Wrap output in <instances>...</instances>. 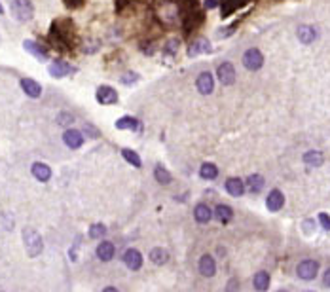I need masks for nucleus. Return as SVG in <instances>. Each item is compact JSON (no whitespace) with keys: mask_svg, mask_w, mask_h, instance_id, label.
Here are the masks:
<instances>
[{"mask_svg":"<svg viewBox=\"0 0 330 292\" xmlns=\"http://www.w3.org/2000/svg\"><path fill=\"white\" fill-rule=\"evenodd\" d=\"M213 51V44L209 42L207 38H197L190 44L188 48V57H196V55H201V53H211Z\"/></svg>","mask_w":330,"mask_h":292,"instance_id":"12","label":"nucleus"},{"mask_svg":"<svg viewBox=\"0 0 330 292\" xmlns=\"http://www.w3.org/2000/svg\"><path fill=\"white\" fill-rule=\"evenodd\" d=\"M249 0H220V15L228 17L233 12H237L239 8H243Z\"/></svg>","mask_w":330,"mask_h":292,"instance_id":"17","label":"nucleus"},{"mask_svg":"<svg viewBox=\"0 0 330 292\" xmlns=\"http://www.w3.org/2000/svg\"><path fill=\"white\" fill-rule=\"evenodd\" d=\"M217 76H219V80H220V84L222 85H233L235 84V69H233V65L230 61L219 65V69H217Z\"/></svg>","mask_w":330,"mask_h":292,"instance_id":"8","label":"nucleus"},{"mask_svg":"<svg viewBox=\"0 0 330 292\" xmlns=\"http://www.w3.org/2000/svg\"><path fill=\"white\" fill-rule=\"evenodd\" d=\"M74 71V67H71L67 61H63V59H55V61L49 63V69L48 73L49 76H53V78H65L67 74H71Z\"/></svg>","mask_w":330,"mask_h":292,"instance_id":"10","label":"nucleus"},{"mask_svg":"<svg viewBox=\"0 0 330 292\" xmlns=\"http://www.w3.org/2000/svg\"><path fill=\"white\" fill-rule=\"evenodd\" d=\"M194 219H196L197 224H209L211 219H213V211H211V207L205 205V203H199V205H196V209H194Z\"/></svg>","mask_w":330,"mask_h":292,"instance_id":"21","label":"nucleus"},{"mask_svg":"<svg viewBox=\"0 0 330 292\" xmlns=\"http://www.w3.org/2000/svg\"><path fill=\"white\" fill-rule=\"evenodd\" d=\"M243 65L247 71H260L262 69V65H264V55H262V51L257 48H249L247 51L243 53Z\"/></svg>","mask_w":330,"mask_h":292,"instance_id":"5","label":"nucleus"},{"mask_svg":"<svg viewBox=\"0 0 330 292\" xmlns=\"http://www.w3.org/2000/svg\"><path fill=\"white\" fill-rule=\"evenodd\" d=\"M319 222L323 224V228H325V230L330 231V217L327 215V213H321V215H319Z\"/></svg>","mask_w":330,"mask_h":292,"instance_id":"36","label":"nucleus"},{"mask_svg":"<svg viewBox=\"0 0 330 292\" xmlns=\"http://www.w3.org/2000/svg\"><path fill=\"white\" fill-rule=\"evenodd\" d=\"M220 6V0H205V8L207 10H213V8H217Z\"/></svg>","mask_w":330,"mask_h":292,"instance_id":"39","label":"nucleus"},{"mask_svg":"<svg viewBox=\"0 0 330 292\" xmlns=\"http://www.w3.org/2000/svg\"><path fill=\"white\" fill-rule=\"evenodd\" d=\"M2 13H4V8H2V4H0V15H2Z\"/></svg>","mask_w":330,"mask_h":292,"instance_id":"45","label":"nucleus"},{"mask_svg":"<svg viewBox=\"0 0 330 292\" xmlns=\"http://www.w3.org/2000/svg\"><path fill=\"white\" fill-rule=\"evenodd\" d=\"M78 245H80V237L76 239V243H74V247L71 249V260H76V249H78Z\"/></svg>","mask_w":330,"mask_h":292,"instance_id":"42","label":"nucleus"},{"mask_svg":"<svg viewBox=\"0 0 330 292\" xmlns=\"http://www.w3.org/2000/svg\"><path fill=\"white\" fill-rule=\"evenodd\" d=\"M285 205V195H283L281 190H271L266 197V207L271 211V213H277L279 209H283Z\"/></svg>","mask_w":330,"mask_h":292,"instance_id":"15","label":"nucleus"},{"mask_svg":"<svg viewBox=\"0 0 330 292\" xmlns=\"http://www.w3.org/2000/svg\"><path fill=\"white\" fill-rule=\"evenodd\" d=\"M325 161V156L319 152V150H311V152H306L304 154V163L309 165V167H321Z\"/></svg>","mask_w":330,"mask_h":292,"instance_id":"26","label":"nucleus"},{"mask_svg":"<svg viewBox=\"0 0 330 292\" xmlns=\"http://www.w3.org/2000/svg\"><path fill=\"white\" fill-rule=\"evenodd\" d=\"M114 253H116V249L110 241H101L97 245V258L103 262H110L114 258Z\"/></svg>","mask_w":330,"mask_h":292,"instance_id":"22","label":"nucleus"},{"mask_svg":"<svg viewBox=\"0 0 330 292\" xmlns=\"http://www.w3.org/2000/svg\"><path fill=\"white\" fill-rule=\"evenodd\" d=\"M298 40L300 42H304V44H311L315 36H317V33H315V29L313 27H309V25H300L298 27Z\"/></svg>","mask_w":330,"mask_h":292,"instance_id":"25","label":"nucleus"},{"mask_svg":"<svg viewBox=\"0 0 330 292\" xmlns=\"http://www.w3.org/2000/svg\"><path fill=\"white\" fill-rule=\"evenodd\" d=\"M205 21V12H201L199 8H194L190 12L183 13V27H184V33L190 35L194 33L196 29H199L201 25Z\"/></svg>","mask_w":330,"mask_h":292,"instance_id":"4","label":"nucleus"},{"mask_svg":"<svg viewBox=\"0 0 330 292\" xmlns=\"http://www.w3.org/2000/svg\"><path fill=\"white\" fill-rule=\"evenodd\" d=\"M86 129L89 131V137H93V139H97L99 137V131L93 127V125H89V123H86Z\"/></svg>","mask_w":330,"mask_h":292,"instance_id":"41","label":"nucleus"},{"mask_svg":"<svg viewBox=\"0 0 330 292\" xmlns=\"http://www.w3.org/2000/svg\"><path fill=\"white\" fill-rule=\"evenodd\" d=\"M255 289L260 292L268 291L269 289V275L268 271H257V275H255Z\"/></svg>","mask_w":330,"mask_h":292,"instance_id":"30","label":"nucleus"},{"mask_svg":"<svg viewBox=\"0 0 330 292\" xmlns=\"http://www.w3.org/2000/svg\"><path fill=\"white\" fill-rule=\"evenodd\" d=\"M74 122V118L71 116V114H61V120H59V125H65V123H73Z\"/></svg>","mask_w":330,"mask_h":292,"instance_id":"38","label":"nucleus"},{"mask_svg":"<svg viewBox=\"0 0 330 292\" xmlns=\"http://www.w3.org/2000/svg\"><path fill=\"white\" fill-rule=\"evenodd\" d=\"M237 289H239V281L237 279H232L226 287V291H237Z\"/></svg>","mask_w":330,"mask_h":292,"instance_id":"40","label":"nucleus"},{"mask_svg":"<svg viewBox=\"0 0 330 292\" xmlns=\"http://www.w3.org/2000/svg\"><path fill=\"white\" fill-rule=\"evenodd\" d=\"M123 264L131 271H137V269L143 268V255L137 249H127L123 255Z\"/></svg>","mask_w":330,"mask_h":292,"instance_id":"13","label":"nucleus"},{"mask_svg":"<svg viewBox=\"0 0 330 292\" xmlns=\"http://www.w3.org/2000/svg\"><path fill=\"white\" fill-rule=\"evenodd\" d=\"M107 235V226L105 224H91L89 228V237L91 239H103Z\"/></svg>","mask_w":330,"mask_h":292,"instance_id":"33","label":"nucleus"},{"mask_svg":"<svg viewBox=\"0 0 330 292\" xmlns=\"http://www.w3.org/2000/svg\"><path fill=\"white\" fill-rule=\"evenodd\" d=\"M196 87L201 95H211L215 89V78L211 73H201L196 80Z\"/></svg>","mask_w":330,"mask_h":292,"instance_id":"11","label":"nucleus"},{"mask_svg":"<svg viewBox=\"0 0 330 292\" xmlns=\"http://www.w3.org/2000/svg\"><path fill=\"white\" fill-rule=\"evenodd\" d=\"M215 219L219 220L220 224H228V222L233 219V209L230 207V205L220 203V205H217V209H215Z\"/></svg>","mask_w":330,"mask_h":292,"instance_id":"24","label":"nucleus"},{"mask_svg":"<svg viewBox=\"0 0 330 292\" xmlns=\"http://www.w3.org/2000/svg\"><path fill=\"white\" fill-rule=\"evenodd\" d=\"M199 177H201L203 181H215V179L219 177V167H217L215 163H203V165L199 167Z\"/></svg>","mask_w":330,"mask_h":292,"instance_id":"27","label":"nucleus"},{"mask_svg":"<svg viewBox=\"0 0 330 292\" xmlns=\"http://www.w3.org/2000/svg\"><path fill=\"white\" fill-rule=\"evenodd\" d=\"M141 122L133 116H123L116 122V129H129V131H141Z\"/></svg>","mask_w":330,"mask_h":292,"instance_id":"23","label":"nucleus"},{"mask_svg":"<svg viewBox=\"0 0 330 292\" xmlns=\"http://www.w3.org/2000/svg\"><path fill=\"white\" fill-rule=\"evenodd\" d=\"M12 15L17 21H31L35 15V6L31 0H12Z\"/></svg>","mask_w":330,"mask_h":292,"instance_id":"3","label":"nucleus"},{"mask_svg":"<svg viewBox=\"0 0 330 292\" xmlns=\"http://www.w3.org/2000/svg\"><path fill=\"white\" fill-rule=\"evenodd\" d=\"M122 156H123V159H125L127 163H131L133 167H141V165H143V161H141V156H139L137 152H133V150H129V148H123V150H122Z\"/></svg>","mask_w":330,"mask_h":292,"instance_id":"32","label":"nucleus"},{"mask_svg":"<svg viewBox=\"0 0 330 292\" xmlns=\"http://www.w3.org/2000/svg\"><path fill=\"white\" fill-rule=\"evenodd\" d=\"M31 173H33V177L40 181V182H48L49 179H51V169H49L46 163H33V167H31Z\"/></svg>","mask_w":330,"mask_h":292,"instance_id":"18","label":"nucleus"},{"mask_svg":"<svg viewBox=\"0 0 330 292\" xmlns=\"http://www.w3.org/2000/svg\"><path fill=\"white\" fill-rule=\"evenodd\" d=\"M114 291H116L114 287H107V289H105V292H114Z\"/></svg>","mask_w":330,"mask_h":292,"instance_id":"44","label":"nucleus"},{"mask_svg":"<svg viewBox=\"0 0 330 292\" xmlns=\"http://www.w3.org/2000/svg\"><path fill=\"white\" fill-rule=\"evenodd\" d=\"M224 188H226V192L233 197H239V195H243L245 192V184L241 179H237V177H232V179H228L226 184H224Z\"/></svg>","mask_w":330,"mask_h":292,"instance_id":"20","label":"nucleus"},{"mask_svg":"<svg viewBox=\"0 0 330 292\" xmlns=\"http://www.w3.org/2000/svg\"><path fill=\"white\" fill-rule=\"evenodd\" d=\"M154 177H156V181H158L159 184H163V186L171 184V181H173L171 173L165 169V167H161V165H156V169H154Z\"/></svg>","mask_w":330,"mask_h":292,"instance_id":"31","label":"nucleus"},{"mask_svg":"<svg viewBox=\"0 0 330 292\" xmlns=\"http://www.w3.org/2000/svg\"><path fill=\"white\" fill-rule=\"evenodd\" d=\"M95 97H97L99 105L109 107V105H116L118 103V91L114 87H110V85H99Z\"/></svg>","mask_w":330,"mask_h":292,"instance_id":"7","label":"nucleus"},{"mask_svg":"<svg viewBox=\"0 0 330 292\" xmlns=\"http://www.w3.org/2000/svg\"><path fill=\"white\" fill-rule=\"evenodd\" d=\"M199 273L203 277H213L217 273V262L211 255H203L199 258Z\"/></svg>","mask_w":330,"mask_h":292,"instance_id":"16","label":"nucleus"},{"mask_svg":"<svg viewBox=\"0 0 330 292\" xmlns=\"http://www.w3.org/2000/svg\"><path fill=\"white\" fill-rule=\"evenodd\" d=\"M323 283H325V287H329L330 289V269L325 271V275H323Z\"/></svg>","mask_w":330,"mask_h":292,"instance_id":"43","label":"nucleus"},{"mask_svg":"<svg viewBox=\"0 0 330 292\" xmlns=\"http://www.w3.org/2000/svg\"><path fill=\"white\" fill-rule=\"evenodd\" d=\"M49 38L53 40V44H57V48L61 49H73L74 46V23L69 17H59L55 19L49 31Z\"/></svg>","mask_w":330,"mask_h":292,"instance_id":"1","label":"nucleus"},{"mask_svg":"<svg viewBox=\"0 0 330 292\" xmlns=\"http://www.w3.org/2000/svg\"><path fill=\"white\" fill-rule=\"evenodd\" d=\"M181 48V42L177 40V38H171V40H167V44L163 46V53L165 55H175L177 51Z\"/></svg>","mask_w":330,"mask_h":292,"instance_id":"34","label":"nucleus"},{"mask_svg":"<svg viewBox=\"0 0 330 292\" xmlns=\"http://www.w3.org/2000/svg\"><path fill=\"white\" fill-rule=\"evenodd\" d=\"M23 48L25 51H29L35 59L38 61H48V49L44 48V46H40V42H35V40H25L23 42Z\"/></svg>","mask_w":330,"mask_h":292,"instance_id":"9","label":"nucleus"},{"mask_svg":"<svg viewBox=\"0 0 330 292\" xmlns=\"http://www.w3.org/2000/svg\"><path fill=\"white\" fill-rule=\"evenodd\" d=\"M67 8H82L86 0H63Z\"/></svg>","mask_w":330,"mask_h":292,"instance_id":"37","label":"nucleus"},{"mask_svg":"<svg viewBox=\"0 0 330 292\" xmlns=\"http://www.w3.org/2000/svg\"><path fill=\"white\" fill-rule=\"evenodd\" d=\"M23 245H25L27 255L31 256V258H37V256L44 251V241H42L40 233H38L37 230H33V228L23 230Z\"/></svg>","mask_w":330,"mask_h":292,"instance_id":"2","label":"nucleus"},{"mask_svg":"<svg viewBox=\"0 0 330 292\" xmlns=\"http://www.w3.org/2000/svg\"><path fill=\"white\" fill-rule=\"evenodd\" d=\"M150 260H152L156 266H163V264H167V260H169V253H167L165 249H161V247H156V249L150 251Z\"/></svg>","mask_w":330,"mask_h":292,"instance_id":"28","label":"nucleus"},{"mask_svg":"<svg viewBox=\"0 0 330 292\" xmlns=\"http://www.w3.org/2000/svg\"><path fill=\"white\" fill-rule=\"evenodd\" d=\"M298 277L304 281H311L317 277L319 273V262L317 260H304L298 264V269H296Z\"/></svg>","mask_w":330,"mask_h":292,"instance_id":"6","label":"nucleus"},{"mask_svg":"<svg viewBox=\"0 0 330 292\" xmlns=\"http://www.w3.org/2000/svg\"><path fill=\"white\" fill-rule=\"evenodd\" d=\"M21 87H23V91L29 97L37 99L42 95V85L38 84L37 80H33V78H23L21 80Z\"/></svg>","mask_w":330,"mask_h":292,"instance_id":"19","label":"nucleus"},{"mask_svg":"<svg viewBox=\"0 0 330 292\" xmlns=\"http://www.w3.org/2000/svg\"><path fill=\"white\" fill-rule=\"evenodd\" d=\"M63 143L69 146V148H80V146L84 145V135L82 131H78V129H67L65 133H63Z\"/></svg>","mask_w":330,"mask_h":292,"instance_id":"14","label":"nucleus"},{"mask_svg":"<svg viewBox=\"0 0 330 292\" xmlns=\"http://www.w3.org/2000/svg\"><path fill=\"white\" fill-rule=\"evenodd\" d=\"M137 80H139V74L137 73H125L122 76V84H133Z\"/></svg>","mask_w":330,"mask_h":292,"instance_id":"35","label":"nucleus"},{"mask_svg":"<svg viewBox=\"0 0 330 292\" xmlns=\"http://www.w3.org/2000/svg\"><path fill=\"white\" fill-rule=\"evenodd\" d=\"M264 184H266V181H264L262 175H251V177L247 179V188H249L253 194H258V192L264 188Z\"/></svg>","mask_w":330,"mask_h":292,"instance_id":"29","label":"nucleus"}]
</instances>
